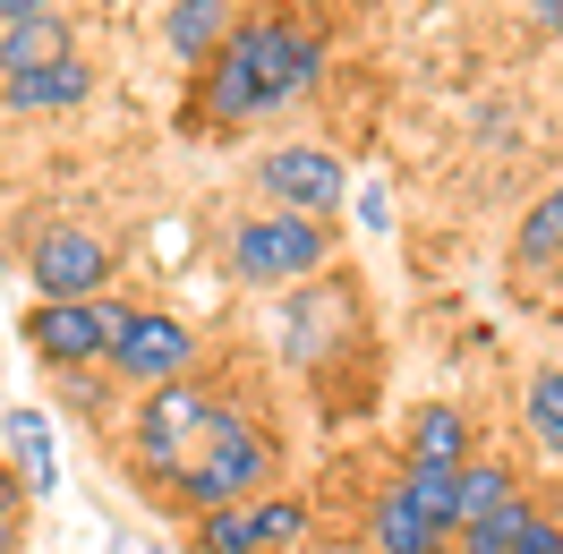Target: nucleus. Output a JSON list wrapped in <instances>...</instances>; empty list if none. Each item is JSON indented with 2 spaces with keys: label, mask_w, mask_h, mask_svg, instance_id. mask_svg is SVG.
Returning a JSON list of instances; mask_svg holds the SVG:
<instances>
[{
  "label": "nucleus",
  "mask_w": 563,
  "mask_h": 554,
  "mask_svg": "<svg viewBox=\"0 0 563 554\" xmlns=\"http://www.w3.org/2000/svg\"><path fill=\"white\" fill-rule=\"evenodd\" d=\"M521 265H547V256H563V188H547V197H538V206L521 213Z\"/></svg>",
  "instance_id": "nucleus-16"
},
{
  "label": "nucleus",
  "mask_w": 563,
  "mask_h": 554,
  "mask_svg": "<svg viewBox=\"0 0 563 554\" xmlns=\"http://www.w3.org/2000/svg\"><path fill=\"white\" fill-rule=\"evenodd\" d=\"M317 77H324V43L308 26L256 18V26H231V43L206 60V111L213 120H256V111L299 103Z\"/></svg>",
  "instance_id": "nucleus-1"
},
{
  "label": "nucleus",
  "mask_w": 563,
  "mask_h": 554,
  "mask_svg": "<svg viewBox=\"0 0 563 554\" xmlns=\"http://www.w3.org/2000/svg\"><path fill=\"white\" fill-rule=\"evenodd\" d=\"M0 554H26V486L0 461Z\"/></svg>",
  "instance_id": "nucleus-20"
},
{
  "label": "nucleus",
  "mask_w": 563,
  "mask_h": 554,
  "mask_svg": "<svg viewBox=\"0 0 563 554\" xmlns=\"http://www.w3.org/2000/svg\"><path fill=\"white\" fill-rule=\"evenodd\" d=\"M308 512L290 495H265V503H231V512H206L197 529V554H274V546H299Z\"/></svg>",
  "instance_id": "nucleus-9"
},
{
  "label": "nucleus",
  "mask_w": 563,
  "mask_h": 554,
  "mask_svg": "<svg viewBox=\"0 0 563 554\" xmlns=\"http://www.w3.org/2000/svg\"><path fill=\"white\" fill-rule=\"evenodd\" d=\"M512 554H563V529L529 512V520H521V538H512Z\"/></svg>",
  "instance_id": "nucleus-21"
},
{
  "label": "nucleus",
  "mask_w": 563,
  "mask_h": 554,
  "mask_svg": "<svg viewBox=\"0 0 563 554\" xmlns=\"http://www.w3.org/2000/svg\"><path fill=\"white\" fill-rule=\"evenodd\" d=\"M9 452H18V486H26V495H52V486H60L52 418H43V410H9Z\"/></svg>",
  "instance_id": "nucleus-13"
},
{
  "label": "nucleus",
  "mask_w": 563,
  "mask_h": 554,
  "mask_svg": "<svg viewBox=\"0 0 563 554\" xmlns=\"http://www.w3.org/2000/svg\"><path fill=\"white\" fill-rule=\"evenodd\" d=\"M222 401H213L206 384H163V392H145V410H137V461L154 469V478H188L197 469V452L213 444V426H222Z\"/></svg>",
  "instance_id": "nucleus-2"
},
{
  "label": "nucleus",
  "mask_w": 563,
  "mask_h": 554,
  "mask_svg": "<svg viewBox=\"0 0 563 554\" xmlns=\"http://www.w3.org/2000/svg\"><path fill=\"white\" fill-rule=\"evenodd\" d=\"M52 0H0V26H18V18H43Z\"/></svg>",
  "instance_id": "nucleus-22"
},
{
  "label": "nucleus",
  "mask_w": 563,
  "mask_h": 554,
  "mask_svg": "<svg viewBox=\"0 0 563 554\" xmlns=\"http://www.w3.org/2000/svg\"><path fill=\"white\" fill-rule=\"evenodd\" d=\"M111 333H120V308H103V299H35V308H26V350L52 358V367L103 358Z\"/></svg>",
  "instance_id": "nucleus-7"
},
{
  "label": "nucleus",
  "mask_w": 563,
  "mask_h": 554,
  "mask_svg": "<svg viewBox=\"0 0 563 554\" xmlns=\"http://www.w3.org/2000/svg\"><path fill=\"white\" fill-rule=\"evenodd\" d=\"M529 435L563 461V367H538V376H529Z\"/></svg>",
  "instance_id": "nucleus-17"
},
{
  "label": "nucleus",
  "mask_w": 563,
  "mask_h": 554,
  "mask_svg": "<svg viewBox=\"0 0 563 554\" xmlns=\"http://www.w3.org/2000/svg\"><path fill=\"white\" fill-rule=\"evenodd\" d=\"M103 367H111V376H129V384H145V392L188 384V367H197V333H188L179 315H163V308H120V333H111Z\"/></svg>",
  "instance_id": "nucleus-5"
},
{
  "label": "nucleus",
  "mask_w": 563,
  "mask_h": 554,
  "mask_svg": "<svg viewBox=\"0 0 563 554\" xmlns=\"http://www.w3.org/2000/svg\"><path fill=\"white\" fill-rule=\"evenodd\" d=\"M26 281H35V299H103L111 247L95 240V231H77V222H52V231H35V247H26Z\"/></svg>",
  "instance_id": "nucleus-6"
},
{
  "label": "nucleus",
  "mask_w": 563,
  "mask_h": 554,
  "mask_svg": "<svg viewBox=\"0 0 563 554\" xmlns=\"http://www.w3.org/2000/svg\"><path fill=\"white\" fill-rule=\"evenodd\" d=\"M504 503H512V478H504V469H478V461H470V469H461V512H453V538L470 529V520L504 512Z\"/></svg>",
  "instance_id": "nucleus-18"
},
{
  "label": "nucleus",
  "mask_w": 563,
  "mask_h": 554,
  "mask_svg": "<svg viewBox=\"0 0 563 554\" xmlns=\"http://www.w3.org/2000/svg\"><path fill=\"white\" fill-rule=\"evenodd\" d=\"M521 495H512V503H504V512H487V520H470V529H461V554H512V538H521Z\"/></svg>",
  "instance_id": "nucleus-19"
},
{
  "label": "nucleus",
  "mask_w": 563,
  "mask_h": 554,
  "mask_svg": "<svg viewBox=\"0 0 563 554\" xmlns=\"http://www.w3.org/2000/svg\"><path fill=\"white\" fill-rule=\"evenodd\" d=\"M60 60H77L69 18H60V9H43V18H18V26H0V86H9V77H35V69H60Z\"/></svg>",
  "instance_id": "nucleus-11"
},
{
  "label": "nucleus",
  "mask_w": 563,
  "mask_h": 554,
  "mask_svg": "<svg viewBox=\"0 0 563 554\" xmlns=\"http://www.w3.org/2000/svg\"><path fill=\"white\" fill-rule=\"evenodd\" d=\"M265 478H274V444H265V435L231 410L222 426H213V444L197 452V469L179 478V495H188L197 512H231V503H247Z\"/></svg>",
  "instance_id": "nucleus-4"
},
{
  "label": "nucleus",
  "mask_w": 563,
  "mask_h": 554,
  "mask_svg": "<svg viewBox=\"0 0 563 554\" xmlns=\"http://www.w3.org/2000/svg\"><path fill=\"white\" fill-rule=\"evenodd\" d=\"M256 179H265V197H274L282 213H308V222H324V213L351 197V171H342L324 145H274V154L256 163Z\"/></svg>",
  "instance_id": "nucleus-8"
},
{
  "label": "nucleus",
  "mask_w": 563,
  "mask_h": 554,
  "mask_svg": "<svg viewBox=\"0 0 563 554\" xmlns=\"http://www.w3.org/2000/svg\"><path fill=\"white\" fill-rule=\"evenodd\" d=\"M410 469H470V418L461 410H419V426H410Z\"/></svg>",
  "instance_id": "nucleus-14"
},
{
  "label": "nucleus",
  "mask_w": 563,
  "mask_h": 554,
  "mask_svg": "<svg viewBox=\"0 0 563 554\" xmlns=\"http://www.w3.org/2000/svg\"><path fill=\"white\" fill-rule=\"evenodd\" d=\"M86 86H95V77H86V60H60V69L9 77V86H0V103H9V111H26V120H35V111H69V103H86Z\"/></svg>",
  "instance_id": "nucleus-12"
},
{
  "label": "nucleus",
  "mask_w": 563,
  "mask_h": 554,
  "mask_svg": "<svg viewBox=\"0 0 563 554\" xmlns=\"http://www.w3.org/2000/svg\"><path fill=\"white\" fill-rule=\"evenodd\" d=\"M444 538H453V520L435 512L410 478L385 486V503H376V554H444Z\"/></svg>",
  "instance_id": "nucleus-10"
},
{
  "label": "nucleus",
  "mask_w": 563,
  "mask_h": 554,
  "mask_svg": "<svg viewBox=\"0 0 563 554\" xmlns=\"http://www.w3.org/2000/svg\"><path fill=\"white\" fill-rule=\"evenodd\" d=\"M538 26H547V35H563V0H538Z\"/></svg>",
  "instance_id": "nucleus-23"
},
{
  "label": "nucleus",
  "mask_w": 563,
  "mask_h": 554,
  "mask_svg": "<svg viewBox=\"0 0 563 554\" xmlns=\"http://www.w3.org/2000/svg\"><path fill=\"white\" fill-rule=\"evenodd\" d=\"M333 256V231L308 222V213H256L240 222V240H231V274L256 281V290H282V281H308Z\"/></svg>",
  "instance_id": "nucleus-3"
},
{
  "label": "nucleus",
  "mask_w": 563,
  "mask_h": 554,
  "mask_svg": "<svg viewBox=\"0 0 563 554\" xmlns=\"http://www.w3.org/2000/svg\"><path fill=\"white\" fill-rule=\"evenodd\" d=\"M163 35H172V52H179V60H197V69H206L213 52L231 43V18H222V0H179Z\"/></svg>",
  "instance_id": "nucleus-15"
}]
</instances>
